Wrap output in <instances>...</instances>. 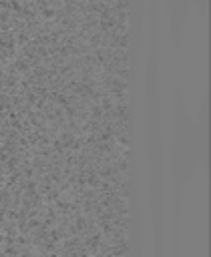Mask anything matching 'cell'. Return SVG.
<instances>
[{
	"label": "cell",
	"mask_w": 211,
	"mask_h": 257,
	"mask_svg": "<svg viewBox=\"0 0 211 257\" xmlns=\"http://www.w3.org/2000/svg\"><path fill=\"white\" fill-rule=\"evenodd\" d=\"M193 6H195V0H163L169 36H171V42H173L175 50H179V46H181L185 26H187V20H189V14H191Z\"/></svg>",
	"instance_id": "obj_3"
},
{
	"label": "cell",
	"mask_w": 211,
	"mask_h": 257,
	"mask_svg": "<svg viewBox=\"0 0 211 257\" xmlns=\"http://www.w3.org/2000/svg\"><path fill=\"white\" fill-rule=\"evenodd\" d=\"M145 95H147V171L151 189V215H153L155 251L161 247V191H163V149H161V102H159V62H157V0L149 2V50L145 64Z\"/></svg>",
	"instance_id": "obj_1"
},
{
	"label": "cell",
	"mask_w": 211,
	"mask_h": 257,
	"mask_svg": "<svg viewBox=\"0 0 211 257\" xmlns=\"http://www.w3.org/2000/svg\"><path fill=\"white\" fill-rule=\"evenodd\" d=\"M171 191H173V231H175V247H177V231H179V217L183 195L187 183L195 175L197 165L207 167L209 151L201 147L199 133L195 127V117L189 113L179 88L173 95V135H171Z\"/></svg>",
	"instance_id": "obj_2"
},
{
	"label": "cell",
	"mask_w": 211,
	"mask_h": 257,
	"mask_svg": "<svg viewBox=\"0 0 211 257\" xmlns=\"http://www.w3.org/2000/svg\"><path fill=\"white\" fill-rule=\"evenodd\" d=\"M207 2H209V0H195V6H199L201 14H205V12H207Z\"/></svg>",
	"instance_id": "obj_4"
}]
</instances>
